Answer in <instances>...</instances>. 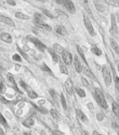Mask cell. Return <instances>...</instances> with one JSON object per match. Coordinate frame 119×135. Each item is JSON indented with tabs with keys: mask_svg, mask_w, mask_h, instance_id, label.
I'll return each instance as SVG.
<instances>
[{
	"mask_svg": "<svg viewBox=\"0 0 119 135\" xmlns=\"http://www.w3.org/2000/svg\"><path fill=\"white\" fill-rule=\"evenodd\" d=\"M15 16L17 18H22V20H28V16L25 15V14H23V13H21V12H16L15 13Z\"/></svg>",
	"mask_w": 119,
	"mask_h": 135,
	"instance_id": "cell-26",
	"label": "cell"
},
{
	"mask_svg": "<svg viewBox=\"0 0 119 135\" xmlns=\"http://www.w3.org/2000/svg\"><path fill=\"white\" fill-rule=\"evenodd\" d=\"M111 48L114 49V51H115V52L117 53V54H119V45L115 42V41L113 40V39L111 40Z\"/></svg>",
	"mask_w": 119,
	"mask_h": 135,
	"instance_id": "cell-18",
	"label": "cell"
},
{
	"mask_svg": "<svg viewBox=\"0 0 119 135\" xmlns=\"http://www.w3.org/2000/svg\"><path fill=\"white\" fill-rule=\"evenodd\" d=\"M37 26H38V27H40L41 29L46 30V31H50V30H51V27L49 26V25H47V24H45V23H43V22H40V23H37Z\"/></svg>",
	"mask_w": 119,
	"mask_h": 135,
	"instance_id": "cell-15",
	"label": "cell"
},
{
	"mask_svg": "<svg viewBox=\"0 0 119 135\" xmlns=\"http://www.w3.org/2000/svg\"><path fill=\"white\" fill-rule=\"evenodd\" d=\"M17 50H18V52H20V53H21V55H23V56H24V57H25V59H26V60H29V57H28V56H27V55H26V54H25V53H24V52H23V51H22V50H21V49H20V48H18V46H17Z\"/></svg>",
	"mask_w": 119,
	"mask_h": 135,
	"instance_id": "cell-35",
	"label": "cell"
},
{
	"mask_svg": "<svg viewBox=\"0 0 119 135\" xmlns=\"http://www.w3.org/2000/svg\"><path fill=\"white\" fill-rule=\"evenodd\" d=\"M50 54L52 55V59H53V60H54L55 63H59V62H60V57H59V55H57L55 52H53V51H50Z\"/></svg>",
	"mask_w": 119,
	"mask_h": 135,
	"instance_id": "cell-24",
	"label": "cell"
},
{
	"mask_svg": "<svg viewBox=\"0 0 119 135\" xmlns=\"http://www.w3.org/2000/svg\"><path fill=\"white\" fill-rule=\"evenodd\" d=\"M60 69H61V73H63V74H68V70H67V68L65 67V65H61V67H60Z\"/></svg>",
	"mask_w": 119,
	"mask_h": 135,
	"instance_id": "cell-32",
	"label": "cell"
},
{
	"mask_svg": "<svg viewBox=\"0 0 119 135\" xmlns=\"http://www.w3.org/2000/svg\"><path fill=\"white\" fill-rule=\"evenodd\" d=\"M61 101H62V105H63V108L64 109H66V101H65V97H64V95L63 94H61Z\"/></svg>",
	"mask_w": 119,
	"mask_h": 135,
	"instance_id": "cell-31",
	"label": "cell"
},
{
	"mask_svg": "<svg viewBox=\"0 0 119 135\" xmlns=\"http://www.w3.org/2000/svg\"><path fill=\"white\" fill-rule=\"evenodd\" d=\"M103 118H104L103 113H97V120H102Z\"/></svg>",
	"mask_w": 119,
	"mask_h": 135,
	"instance_id": "cell-41",
	"label": "cell"
},
{
	"mask_svg": "<svg viewBox=\"0 0 119 135\" xmlns=\"http://www.w3.org/2000/svg\"><path fill=\"white\" fill-rule=\"evenodd\" d=\"M86 2H87V0H86Z\"/></svg>",
	"mask_w": 119,
	"mask_h": 135,
	"instance_id": "cell-52",
	"label": "cell"
},
{
	"mask_svg": "<svg viewBox=\"0 0 119 135\" xmlns=\"http://www.w3.org/2000/svg\"><path fill=\"white\" fill-rule=\"evenodd\" d=\"M76 113H77V117H78L81 121H83V122H88V118L86 117V115L81 110H79V109H76Z\"/></svg>",
	"mask_w": 119,
	"mask_h": 135,
	"instance_id": "cell-12",
	"label": "cell"
},
{
	"mask_svg": "<svg viewBox=\"0 0 119 135\" xmlns=\"http://www.w3.org/2000/svg\"><path fill=\"white\" fill-rule=\"evenodd\" d=\"M102 73H103V77H104V81H105V84L108 87L111 82V70H109V67L107 65L103 66L102 68Z\"/></svg>",
	"mask_w": 119,
	"mask_h": 135,
	"instance_id": "cell-2",
	"label": "cell"
},
{
	"mask_svg": "<svg viewBox=\"0 0 119 135\" xmlns=\"http://www.w3.org/2000/svg\"><path fill=\"white\" fill-rule=\"evenodd\" d=\"M113 111L115 112L116 116L119 117V105L117 103H113Z\"/></svg>",
	"mask_w": 119,
	"mask_h": 135,
	"instance_id": "cell-21",
	"label": "cell"
},
{
	"mask_svg": "<svg viewBox=\"0 0 119 135\" xmlns=\"http://www.w3.org/2000/svg\"><path fill=\"white\" fill-rule=\"evenodd\" d=\"M115 85H116V91L119 93V78L117 76H115Z\"/></svg>",
	"mask_w": 119,
	"mask_h": 135,
	"instance_id": "cell-30",
	"label": "cell"
},
{
	"mask_svg": "<svg viewBox=\"0 0 119 135\" xmlns=\"http://www.w3.org/2000/svg\"><path fill=\"white\" fill-rule=\"evenodd\" d=\"M118 71H119V62H118Z\"/></svg>",
	"mask_w": 119,
	"mask_h": 135,
	"instance_id": "cell-49",
	"label": "cell"
},
{
	"mask_svg": "<svg viewBox=\"0 0 119 135\" xmlns=\"http://www.w3.org/2000/svg\"><path fill=\"white\" fill-rule=\"evenodd\" d=\"M65 90L67 91V93L68 94H73V91H74V85H73V82H71V80H67L66 82H65Z\"/></svg>",
	"mask_w": 119,
	"mask_h": 135,
	"instance_id": "cell-9",
	"label": "cell"
},
{
	"mask_svg": "<svg viewBox=\"0 0 119 135\" xmlns=\"http://www.w3.org/2000/svg\"><path fill=\"white\" fill-rule=\"evenodd\" d=\"M111 30H109V32H111V35L113 37H117L118 36V27H117V24H116L115 15L111 14Z\"/></svg>",
	"mask_w": 119,
	"mask_h": 135,
	"instance_id": "cell-4",
	"label": "cell"
},
{
	"mask_svg": "<svg viewBox=\"0 0 119 135\" xmlns=\"http://www.w3.org/2000/svg\"><path fill=\"white\" fill-rule=\"evenodd\" d=\"M13 60H17V62H21V60H22V59H21L20 55L14 54V55H13Z\"/></svg>",
	"mask_w": 119,
	"mask_h": 135,
	"instance_id": "cell-36",
	"label": "cell"
},
{
	"mask_svg": "<svg viewBox=\"0 0 119 135\" xmlns=\"http://www.w3.org/2000/svg\"><path fill=\"white\" fill-rule=\"evenodd\" d=\"M76 92L78 93V95H79L80 97H86V92H85V91H83L82 89H79V88H77V89H76Z\"/></svg>",
	"mask_w": 119,
	"mask_h": 135,
	"instance_id": "cell-27",
	"label": "cell"
},
{
	"mask_svg": "<svg viewBox=\"0 0 119 135\" xmlns=\"http://www.w3.org/2000/svg\"><path fill=\"white\" fill-rule=\"evenodd\" d=\"M7 2H8L9 4H11V6H15V2L13 1V0H7Z\"/></svg>",
	"mask_w": 119,
	"mask_h": 135,
	"instance_id": "cell-44",
	"label": "cell"
},
{
	"mask_svg": "<svg viewBox=\"0 0 119 135\" xmlns=\"http://www.w3.org/2000/svg\"><path fill=\"white\" fill-rule=\"evenodd\" d=\"M57 34L62 35V36H64V35H66V28H65L64 26H62V25H57L56 28H55Z\"/></svg>",
	"mask_w": 119,
	"mask_h": 135,
	"instance_id": "cell-14",
	"label": "cell"
},
{
	"mask_svg": "<svg viewBox=\"0 0 119 135\" xmlns=\"http://www.w3.org/2000/svg\"><path fill=\"white\" fill-rule=\"evenodd\" d=\"M91 51H92V53H93V54L97 55V56H100V55L102 54L101 50H100V49L97 48V46H95V45H92V48H91Z\"/></svg>",
	"mask_w": 119,
	"mask_h": 135,
	"instance_id": "cell-17",
	"label": "cell"
},
{
	"mask_svg": "<svg viewBox=\"0 0 119 135\" xmlns=\"http://www.w3.org/2000/svg\"><path fill=\"white\" fill-rule=\"evenodd\" d=\"M53 134H61V135H63L62 132H60V131H54L53 132Z\"/></svg>",
	"mask_w": 119,
	"mask_h": 135,
	"instance_id": "cell-46",
	"label": "cell"
},
{
	"mask_svg": "<svg viewBox=\"0 0 119 135\" xmlns=\"http://www.w3.org/2000/svg\"><path fill=\"white\" fill-rule=\"evenodd\" d=\"M3 134H4V132H3V131H2V130H1V129H0V135H3Z\"/></svg>",
	"mask_w": 119,
	"mask_h": 135,
	"instance_id": "cell-47",
	"label": "cell"
},
{
	"mask_svg": "<svg viewBox=\"0 0 119 135\" xmlns=\"http://www.w3.org/2000/svg\"><path fill=\"white\" fill-rule=\"evenodd\" d=\"M50 93H51V95H52L54 98H57V95H56V93H55V91L53 90V89H50Z\"/></svg>",
	"mask_w": 119,
	"mask_h": 135,
	"instance_id": "cell-37",
	"label": "cell"
},
{
	"mask_svg": "<svg viewBox=\"0 0 119 135\" xmlns=\"http://www.w3.org/2000/svg\"><path fill=\"white\" fill-rule=\"evenodd\" d=\"M32 124H34V121H32V118H28V119L23 121V125H24V127H26V128H32Z\"/></svg>",
	"mask_w": 119,
	"mask_h": 135,
	"instance_id": "cell-16",
	"label": "cell"
},
{
	"mask_svg": "<svg viewBox=\"0 0 119 135\" xmlns=\"http://www.w3.org/2000/svg\"><path fill=\"white\" fill-rule=\"evenodd\" d=\"M81 81H82V83H83V84H85V85H87V87H88V85H89V83L87 82V80H86L85 78H81Z\"/></svg>",
	"mask_w": 119,
	"mask_h": 135,
	"instance_id": "cell-43",
	"label": "cell"
},
{
	"mask_svg": "<svg viewBox=\"0 0 119 135\" xmlns=\"http://www.w3.org/2000/svg\"><path fill=\"white\" fill-rule=\"evenodd\" d=\"M117 104H118V105H119V95H118V96H117Z\"/></svg>",
	"mask_w": 119,
	"mask_h": 135,
	"instance_id": "cell-48",
	"label": "cell"
},
{
	"mask_svg": "<svg viewBox=\"0 0 119 135\" xmlns=\"http://www.w3.org/2000/svg\"><path fill=\"white\" fill-rule=\"evenodd\" d=\"M78 52H79V54H80V56L82 57L83 62H85V63H87V60H86V59H85V55H83V52L81 51V49H80V48H78Z\"/></svg>",
	"mask_w": 119,
	"mask_h": 135,
	"instance_id": "cell-34",
	"label": "cell"
},
{
	"mask_svg": "<svg viewBox=\"0 0 119 135\" xmlns=\"http://www.w3.org/2000/svg\"><path fill=\"white\" fill-rule=\"evenodd\" d=\"M34 17H35V23H40V22H42V16H41L40 13H35V15H34Z\"/></svg>",
	"mask_w": 119,
	"mask_h": 135,
	"instance_id": "cell-19",
	"label": "cell"
},
{
	"mask_svg": "<svg viewBox=\"0 0 119 135\" xmlns=\"http://www.w3.org/2000/svg\"><path fill=\"white\" fill-rule=\"evenodd\" d=\"M42 68H43V69H45V70H46V73H48V74H50L51 76H53V73H52V71H51V69L49 68V67L47 66L46 64H43V65H42Z\"/></svg>",
	"mask_w": 119,
	"mask_h": 135,
	"instance_id": "cell-29",
	"label": "cell"
},
{
	"mask_svg": "<svg viewBox=\"0 0 119 135\" xmlns=\"http://www.w3.org/2000/svg\"><path fill=\"white\" fill-rule=\"evenodd\" d=\"M116 1H117V2H118V3H119V0H116Z\"/></svg>",
	"mask_w": 119,
	"mask_h": 135,
	"instance_id": "cell-51",
	"label": "cell"
},
{
	"mask_svg": "<svg viewBox=\"0 0 119 135\" xmlns=\"http://www.w3.org/2000/svg\"><path fill=\"white\" fill-rule=\"evenodd\" d=\"M27 93H28V96L30 97V98H37L38 97V95H37V93L35 92V91H32V90H28L27 91Z\"/></svg>",
	"mask_w": 119,
	"mask_h": 135,
	"instance_id": "cell-23",
	"label": "cell"
},
{
	"mask_svg": "<svg viewBox=\"0 0 119 135\" xmlns=\"http://www.w3.org/2000/svg\"><path fill=\"white\" fill-rule=\"evenodd\" d=\"M93 95H94V98L96 99V102L99 103V105L102 106V108L106 109L107 108V103L105 101V97H104V94L100 89H96L95 92H93Z\"/></svg>",
	"mask_w": 119,
	"mask_h": 135,
	"instance_id": "cell-1",
	"label": "cell"
},
{
	"mask_svg": "<svg viewBox=\"0 0 119 135\" xmlns=\"http://www.w3.org/2000/svg\"><path fill=\"white\" fill-rule=\"evenodd\" d=\"M57 2H59V3H63V6L66 8V10L68 11L69 13H71V14L76 12L75 6H74V3L71 1V0H57Z\"/></svg>",
	"mask_w": 119,
	"mask_h": 135,
	"instance_id": "cell-3",
	"label": "cell"
},
{
	"mask_svg": "<svg viewBox=\"0 0 119 135\" xmlns=\"http://www.w3.org/2000/svg\"><path fill=\"white\" fill-rule=\"evenodd\" d=\"M75 68H76V71L78 74L82 71V66H81L80 62H79V60H78L77 56H75Z\"/></svg>",
	"mask_w": 119,
	"mask_h": 135,
	"instance_id": "cell-13",
	"label": "cell"
},
{
	"mask_svg": "<svg viewBox=\"0 0 119 135\" xmlns=\"http://www.w3.org/2000/svg\"><path fill=\"white\" fill-rule=\"evenodd\" d=\"M113 128L116 130V132H117V133L119 134V125H117V123L114 122V123H113Z\"/></svg>",
	"mask_w": 119,
	"mask_h": 135,
	"instance_id": "cell-38",
	"label": "cell"
},
{
	"mask_svg": "<svg viewBox=\"0 0 119 135\" xmlns=\"http://www.w3.org/2000/svg\"><path fill=\"white\" fill-rule=\"evenodd\" d=\"M83 73L86 74V75H87L88 77H90V78H92L93 80H95V77L93 76V74L91 73V71L89 70V68H87V67H85V68H83Z\"/></svg>",
	"mask_w": 119,
	"mask_h": 135,
	"instance_id": "cell-20",
	"label": "cell"
},
{
	"mask_svg": "<svg viewBox=\"0 0 119 135\" xmlns=\"http://www.w3.org/2000/svg\"><path fill=\"white\" fill-rule=\"evenodd\" d=\"M62 56H63V60H64L65 65L71 64V62H73V56H71V54L68 51H64V52L62 53Z\"/></svg>",
	"mask_w": 119,
	"mask_h": 135,
	"instance_id": "cell-5",
	"label": "cell"
},
{
	"mask_svg": "<svg viewBox=\"0 0 119 135\" xmlns=\"http://www.w3.org/2000/svg\"><path fill=\"white\" fill-rule=\"evenodd\" d=\"M0 38H1V40H3L4 42H7V43H11V42H12V37H11L9 34H7V32L1 34Z\"/></svg>",
	"mask_w": 119,
	"mask_h": 135,
	"instance_id": "cell-10",
	"label": "cell"
},
{
	"mask_svg": "<svg viewBox=\"0 0 119 135\" xmlns=\"http://www.w3.org/2000/svg\"><path fill=\"white\" fill-rule=\"evenodd\" d=\"M7 77H8V80H9V82L11 83V84L13 85V88H14V90H16L18 93H21V91L17 89V87H16V83H15V80H14V77H13L11 74H8L7 75Z\"/></svg>",
	"mask_w": 119,
	"mask_h": 135,
	"instance_id": "cell-11",
	"label": "cell"
},
{
	"mask_svg": "<svg viewBox=\"0 0 119 135\" xmlns=\"http://www.w3.org/2000/svg\"><path fill=\"white\" fill-rule=\"evenodd\" d=\"M117 18H118V22H119V15H118V16H117Z\"/></svg>",
	"mask_w": 119,
	"mask_h": 135,
	"instance_id": "cell-50",
	"label": "cell"
},
{
	"mask_svg": "<svg viewBox=\"0 0 119 135\" xmlns=\"http://www.w3.org/2000/svg\"><path fill=\"white\" fill-rule=\"evenodd\" d=\"M42 12H43V13H45V14H46L47 16H49V17H51V18H53V15H52V14H51V13H49V12H48V11H47V10H42Z\"/></svg>",
	"mask_w": 119,
	"mask_h": 135,
	"instance_id": "cell-39",
	"label": "cell"
},
{
	"mask_svg": "<svg viewBox=\"0 0 119 135\" xmlns=\"http://www.w3.org/2000/svg\"><path fill=\"white\" fill-rule=\"evenodd\" d=\"M20 83H21V85H22V88H24V89L26 90V91H28V90H30V88L28 87V85H26V83H25L24 81H21Z\"/></svg>",
	"mask_w": 119,
	"mask_h": 135,
	"instance_id": "cell-33",
	"label": "cell"
},
{
	"mask_svg": "<svg viewBox=\"0 0 119 135\" xmlns=\"http://www.w3.org/2000/svg\"><path fill=\"white\" fill-rule=\"evenodd\" d=\"M50 113L52 115V117L54 118V119H60V113L57 112V111L55 110V109H51Z\"/></svg>",
	"mask_w": 119,
	"mask_h": 135,
	"instance_id": "cell-25",
	"label": "cell"
},
{
	"mask_svg": "<svg viewBox=\"0 0 119 135\" xmlns=\"http://www.w3.org/2000/svg\"><path fill=\"white\" fill-rule=\"evenodd\" d=\"M88 107H89L90 110H93V108H94V107H93V104H92V103H89V104H88Z\"/></svg>",
	"mask_w": 119,
	"mask_h": 135,
	"instance_id": "cell-45",
	"label": "cell"
},
{
	"mask_svg": "<svg viewBox=\"0 0 119 135\" xmlns=\"http://www.w3.org/2000/svg\"><path fill=\"white\" fill-rule=\"evenodd\" d=\"M0 123H1L3 127H6V128H8V123H7V120L3 118V116L2 115H0Z\"/></svg>",
	"mask_w": 119,
	"mask_h": 135,
	"instance_id": "cell-28",
	"label": "cell"
},
{
	"mask_svg": "<svg viewBox=\"0 0 119 135\" xmlns=\"http://www.w3.org/2000/svg\"><path fill=\"white\" fill-rule=\"evenodd\" d=\"M0 20H1L3 23H6L7 25H9V26H11V27H15V24H14V22H13V21L11 20L10 17H8V16L0 15Z\"/></svg>",
	"mask_w": 119,
	"mask_h": 135,
	"instance_id": "cell-8",
	"label": "cell"
},
{
	"mask_svg": "<svg viewBox=\"0 0 119 135\" xmlns=\"http://www.w3.org/2000/svg\"><path fill=\"white\" fill-rule=\"evenodd\" d=\"M83 20H85L86 28H87V30L89 31V34L91 35V36H94V35H95V32H94V29H93V26H92V24H91L90 20L87 17V16H85V17H83Z\"/></svg>",
	"mask_w": 119,
	"mask_h": 135,
	"instance_id": "cell-7",
	"label": "cell"
},
{
	"mask_svg": "<svg viewBox=\"0 0 119 135\" xmlns=\"http://www.w3.org/2000/svg\"><path fill=\"white\" fill-rule=\"evenodd\" d=\"M53 48H54L55 53H56V54H60V53H63V52H64V49L61 48L59 45H53Z\"/></svg>",
	"mask_w": 119,
	"mask_h": 135,
	"instance_id": "cell-22",
	"label": "cell"
},
{
	"mask_svg": "<svg viewBox=\"0 0 119 135\" xmlns=\"http://www.w3.org/2000/svg\"><path fill=\"white\" fill-rule=\"evenodd\" d=\"M4 89H6V88H4V84L3 83H0V93H3Z\"/></svg>",
	"mask_w": 119,
	"mask_h": 135,
	"instance_id": "cell-40",
	"label": "cell"
},
{
	"mask_svg": "<svg viewBox=\"0 0 119 135\" xmlns=\"http://www.w3.org/2000/svg\"><path fill=\"white\" fill-rule=\"evenodd\" d=\"M0 101L2 102V103H4V104H7V103H9L8 101H7L6 98H4V97H2V96H0Z\"/></svg>",
	"mask_w": 119,
	"mask_h": 135,
	"instance_id": "cell-42",
	"label": "cell"
},
{
	"mask_svg": "<svg viewBox=\"0 0 119 135\" xmlns=\"http://www.w3.org/2000/svg\"><path fill=\"white\" fill-rule=\"evenodd\" d=\"M28 39H29V40L32 41V42L34 43V45H36L37 48H38L40 51H45V50H46V45H43L42 42H40V41H39L38 39H36V38H32V36H28Z\"/></svg>",
	"mask_w": 119,
	"mask_h": 135,
	"instance_id": "cell-6",
	"label": "cell"
}]
</instances>
